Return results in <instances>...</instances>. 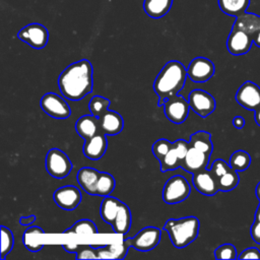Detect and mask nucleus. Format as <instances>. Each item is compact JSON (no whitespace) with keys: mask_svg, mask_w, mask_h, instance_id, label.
<instances>
[{"mask_svg":"<svg viewBox=\"0 0 260 260\" xmlns=\"http://www.w3.org/2000/svg\"><path fill=\"white\" fill-rule=\"evenodd\" d=\"M92 65L82 59L67 66L59 75L58 86L64 98L70 101H80L92 91Z\"/></svg>","mask_w":260,"mask_h":260,"instance_id":"nucleus-1","label":"nucleus"},{"mask_svg":"<svg viewBox=\"0 0 260 260\" xmlns=\"http://www.w3.org/2000/svg\"><path fill=\"white\" fill-rule=\"evenodd\" d=\"M187 76V69L180 61L172 60L166 63L153 82V90L158 96L157 107H164L168 98L183 89Z\"/></svg>","mask_w":260,"mask_h":260,"instance_id":"nucleus-2","label":"nucleus"},{"mask_svg":"<svg viewBox=\"0 0 260 260\" xmlns=\"http://www.w3.org/2000/svg\"><path fill=\"white\" fill-rule=\"evenodd\" d=\"M199 226L200 222L196 216H185L168 219L162 229L169 234L174 247L182 249L196 240L199 234Z\"/></svg>","mask_w":260,"mask_h":260,"instance_id":"nucleus-3","label":"nucleus"},{"mask_svg":"<svg viewBox=\"0 0 260 260\" xmlns=\"http://www.w3.org/2000/svg\"><path fill=\"white\" fill-rule=\"evenodd\" d=\"M191 187L185 177L175 175L171 177L162 188V200L167 204H178L189 197Z\"/></svg>","mask_w":260,"mask_h":260,"instance_id":"nucleus-4","label":"nucleus"},{"mask_svg":"<svg viewBox=\"0 0 260 260\" xmlns=\"http://www.w3.org/2000/svg\"><path fill=\"white\" fill-rule=\"evenodd\" d=\"M46 170L53 178L63 179L70 174L72 162L64 151L52 148L46 155Z\"/></svg>","mask_w":260,"mask_h":260,"instance_id":"nucleus-5","label":"nucleus"},{"mask_svg":"<svg viewBox=\"0 0 260 260\" xmlns=\"http://www.w3.org/2000/svg\"><path fill=\"white\" fill-rule=\"evenodd\" d=\"M160 230L155 226H145L139 231L133 238L124 239V243L130 248L138 251L147 252L154 249L160 241Z\"/></svg>","mask_w":260,"mask_h":260,"instance_id":"nucleus-6","label":"nucleus"},{"mask_svg":"<svg viewBox=\"0 0 260 260\" xmlns=\"http://www.w3.org/2000/svg\"><path fill=\"white\" fill-rule=\"evenodd\" d=\"M41 109L50 117L55 119H66L71 115L67 102L54 92L45 93L40 101Z\"/></svg>","mask_w":260,"mask_h":260,"instance_id":"nucleus-7","label":"nucleus"},{"mask_svg":"<svg viewBox=\"0 0 260 260\" xmlns=\"http://www.w3.org/2000/svg\"><path fill=\"white\" fill-rule=\"evenodd\" d=\"M190 110L189 102L184 96L178 95V93L168 98L164 104L165 115L174 124L184 123Z\"/></svg>","mask_w":260,"mask_h":260,"instance_id":"nucleus-8","label":"nucleus"},{"mask_svg":"<svg viewBox=\"0 0 260 260\" xmlns=\"http://www.w3.org/2000/svg\"><path fill=\"white\" fill-rule=\"evenodd\" d=\"M17 38L31 48L41 50L48 43L49 31L41 23H29L18 31Z\"/></svg>","mask_w":260,"mask_h":260,"instance_id":"nucleus-9","label":"nucleus"},{"mask_svg":"<svg viewBox=\"0 0 260 260\" xmlns=\"http://www.w3.org/2000/svg\"><path fill=\"white\" fill-rule=\"evenodd\" d=\"M188 148L189 141H186L184 139H178L173 142L169 151L165 154L162 158L158 160L160 171L168 172L177 168H181Z\"/></svg>","mask_w":260,"mask_h":260,"instance_id":"nucleus-10","label":"nucleus"},{"mask_svg":"<svg viewBox=\"0 0 260 260\" xmlns=\"http://www.w3.org/2000/svg\"><path fill=\"white\" fill-rule=\"evenodd\" d=\"M188 102L191 110L202 118H206L212 114L216 107L214 98L209 92L199 88L193 89L189 93Z\"/></svg>","mask_w":260,"mask_h":260,"instance_id":"nucleus-11","label":"nucleus"},{"mask_svg":"<svg viewBox=\"0 0 260 260\" xmlns=\"http://www.w3.org/2000/svg\"><path fill=\"white\" fill-rule=\"evenodd\" d=\"M215 67L211 60L205 57H196L191 60L187 68V75L195 83L208 81L214 74Z\"/></svg>","mask_w":260,"mask_h":260,"instance_id":"nucleus-12","label":"nucleus"},{"mask_svg":"<svg viewBox=\"0 0 260 260\" xmlns=\"http://www.w3.org/2000/svg\"><path fill=\"white\" fill-rule=\"evenodd\" d=\"M235 99L241 107L255 112L260 107V87L253 81H245L237 90Z\"/></svg>","mask_w":260,"mask_h":260,"instance_id":"nucleus-13","label":"nucleus"},{"mask_svg":"<svg viewBox=\"0 0 260 260\" xmlns=\"http://www.w3.org/2000/svg\"><path fill=\"white\" fill-rule=\"evenodd\" d=\"M254 44V39L248 32L232 27V30L226 40L228 51L235 56H240L248 53Z\"/></svg>","mask_w":260,"mask_h":260,"instance_id":"nucleus-14","label":"nucleus"},{"mask_svg":"<svg viewBox=\"0 0 260 260\" xmlns=\"http://www.w3.org/2000/svg\"><path fill=\"white\" fill-rule=\"evenodd\" d=\"M55 203L62 209L73 210L82 200L79 189L73 185H66L55 190L53 194Z\"/></svg>","mask_w":260,"mask_h":260,"instance_id":"nucleus-15","label":"nucleus"},{"mask_svg":"<svg viewBox=\"0 0 260 260\" xmlns=\"http://www.w3.org/2000/svg\"><path fill=\"white\" fill-rule=\"evenodd\" d=\"M192 183L195 189L205 196H213L219 191L216 178L207 168L194 173Z\"/></svg>","mask_w":260,"mask_h":260,"instance_id":"nucleus-16","label":"nucleus"},{"mask_svg":"<svg viewBox=\"0 0 260 260\" xmlns=\"http://www.w3.org/2000/svg\"><path fill=\"white\" fill-rule=\"evenodd\" d=\"M210 159V154L189 145L186 156L182 162L181 168L191 173L192 175L198 171L206 169L208 167V162Z\"/></svg>","mask_w":260,"mask_h":260,"instance_id":"nucleus-17","label":"nucleus"},{"mask_svg":"<svg viewBox=\"0 0 260 260\" xmlns=\"http://www.w3.org/2000/svg\"><path fill=\"white\" fill-rule=\"evenodd\" d=\"M84 145H83V154L85 157L89 159H100L101 157L104 156L106 153L107 147H108V140H107V135L103 133L102 131L98 132L94 134L92 137L84 140Z\"/></svg>","mask_w":260,"mask_h":260,"instance_id":"nucleus-18","label":"nucleus"},{"mask_svg":"<svg viewBox=\"0 0 260 260\" xmlns=\"http://www.w3.org/2000/svg\"><path fill=\"white\" fill-rule=\"evenodd\" d=\"M100 129L106 135H117L124 128V119L122 116L115 112L108 110L100 118Z\"/></svg>","mask_w":260,"mask_h":260,"instance_id":"nucleus-19","label":"nucleus"},{"mask_svg":"<svg viewBox=\"0 0 260 260\" xmlns=\"http://www.w3.org/2000/svg\"><path fill=\"white\" fill-rule=\"evenodd\" d=\"M100 171L89 167L81 168L78 171L76 176L77 182L82 190L85 191L87 194L96 196V183L100 177Z\"/></svg>","mask_w":260,"mask_h":260,"instance_id":"nucleus-20","label":"nucleus"},{"mask_svg":"<svg viewBox=\"0 0 260 260\" xmlns=\"http://www.w3.org/2000/svg\"><path fill=\"white\" fill-rule=\"evenodd\" d=\"M75 130L77 134L84 140L92 137L101 131L99 118L91 115H84L77 119L75 123Z\"/></svg>","mask_w":260,"mask_h":260,"instance_id":"nucleus-21","label":"nucleus"},{"mask_svg":"<svg viewBox=\"0 0 260 260\" xmlns=\"http://www.w3.org/2000/svg\"><path fill=\"white\" fill-rule=\"evenodd\" d=\"M131 222H132V215H131L130 208L127 206V204L123 202L118 210V213L113 223L111 224L112 229L114 233L118 235H125L130 230Z\"/></svg>","mask_w":260,"mask_h":260,"instance_id":"nucleus-22","label":"nucleus"},{"mask_svg":"<svg viewBox=\"0 0 260 260\" xmlns=\"http://www.w3.org/2000/svg\"><path fill=\"white\" fill-rule=\"evenodd\" d=\"M260 25V16L254 13L245 12L236 17V20L233 24V27L240 28L249 35H251L254 39L255 34L257 32Z\"/></svg>","mask_w":260,"mask_h":260,"instance_id":"nucleus-23","label":"nucleus"},{"mask_svg":"<svg viewBox=\"0 0 260 260\" xmlns=\"http://www.w3.org/2000/svg\"><path fill=\"white\" fill-rule=\"evenodd\" d=\"M122 203L123 202L121 200H119L118 198L112 197L110 195L104 197L101 203V209H100L102 219L105 222L112 224Z\"/></svg>","mask_w":260,"mask_h":260,"instance_id":"nucleus-24","label":"nucleus"},{"mask_svg":"<svg viewBox=\"0 0 260 260\" xmlns=\"http://www.w3.org/2000/svg\"><path fill=\"white\" fill-rule=\"evenodd\" d=\"M172 4L173 0H144L143 9L148 16L160 18L169 12Z\"/></svg>","mask_w":260,"mask_h":260,"instance_id":"nucleus-25","label":"nucleus"},{"mask_svg":"<svg viewBox=\"0 0 260 260\" xmlns=\"http://www.w3.org/2000/svg\"><path fill=\"white\" fill-rule=\"evenodd\" d=\"M250 5V0H218L220 10L231 16H239L246 12Z\"/></svg>","mask_w":260,"mask_h":260,"instance_id":"nucleus-26","label":"nucleus"},{"mask_svg":"<svg viewBox=\"0 0 260 260\" xmlns=\"http://www.w3.org/2000/svg\"><path fill=\"white\" fill-rule=\"evenodd\" d=\"M189 145L196 147L211 155L213 150V144L211 141L210 133L206 131H197L191 134L189 139Z\"/></svg>","mask_w":260,"mask_h":260,"instance_id":"nucleus-27","label":"nucleus"},{"mask_svg":"<svg viewBox=\"0 0 260 260\" xmlns=\"http://www.w3.org/2000/svg\"><path fill=\"white\" fill-rule=\"evenodd\" d=\"M116 187L115 178L106 172H101L96 183V196H109Z\"/></svg>","mask_w":260,"mask_h":260,"instance_id":"nucleus-28","label":"nucleus"},{"mask_svg":"<svg viewBox=\"0 0 260 260\" xmlns=\"http://www.w3.org/2000/svg\"><path fill=\"white\" fill-rule=\"evenodd\" d=\"M239 181H240V178H239L238 172L233 168H230L223 175H221L217 179V185H218L219 191L228 192V191L234 190L238 186Z\"/></svg>","mask_w":260,"mask_h":260,"instance_id":"nucleus-29","label":"nucleus"},{"mask_svg":"<svg viewBox=\"0 0 260 260\" xmlns=\"http://www.w3.org/2000/svg\"><path fill=\"white\" fill-rule=\"evenodd\" d=\"M229 165L237 172H244L251 165V156L245 150H236L235 152L232 153L229 160Z\"/></svg>","mask_w":260,"mask_h":260,"instance_id":"nucleus-30","label":"nucleus"},{"mask_svg":"<svg viewBox=\"0 0 260 260\" xmlns=\"http://www.w3.org/2000/svg\"><path fill=\"white\" fill-rule=\"evenodd\" d=\"M64 234H83V235H92L98 234L99 231L94 222L90 219H80L76 221L73 225L63 232Z\"/></svg>","mask_w":260,"mask_h":260,"instance_id":"nucleus-31","label":"nucleus"},{"mask_svg":"<svg viewBox=\"0 0 260 260\" xmlns=\"http://www.w3.org/2000/svg\"><path fill=\"white\" fill-rule=\"evenodd\" d=\"M110 100L104 98L102 95H93L88 104V109L90 114L100 118L106 111L109 110L110 107Z\"/></svg>","mask_w":260,"mask_h":260,"instance_id":"nucleus-32","label":"nucleus"},{"mask_svg":"<svg viewBox=\"0 0 260 260\" xmlns=\"http://www.w3.org/2000/svg\"><path fill=\"white\" fill-rule=\"evenodd\" d=\"M14 244V238L12 232L5 225H1V260H4L5 257L11 252Z\"/></svg>","mask_w":260,"mask_h":260,"instance_id":"nucleus-33","label":"nucleus"},{"mask_svg":"<svg viewBox=\"0 0 260 260\" xmlns=\"http://www.w3.org/2000/svg\"><path fill=\"white\" fill-rule=\"evenodd\" d=\"M214 256L216 259H236L237 249L233 244H222L214 250Z\"/></svg>","mask_w":260,"mask_h":260,"instance_id":"nucleus-34","label":"nucleus"},{"mask_svg":"<svg viewBox=\"0 0 260 260\" xmlns=\"http://www.w3.org/2000/svg\"><path fill=\"white\" fill-rule=\"evenodd\" d=\"M173 142L169 141L168 139H158L156 140L152 146H151V151L152 154L159 160L160 158H162L165 156V154L169 151V149L171 148Z\"/></svg>","mask_w":260,"mask_h":260,"instance_id":"nucleus-35","label":"nucleus"},{"mask_svg":"<svg viewBox=\"0 0 260 260\" xmlns=\"http://www.w3.org/2000/svg\"><path fill=\"white\" fill-rule=\"evenodd\" d=\"M98 258V249L89 245H79L76 251V259H95Z\"/></svg>","mask_w":260,"mask_h":260,"instance_id":"nucleus-36","label":"nucleus"},{"mask_svg":"<svg viewBox=\"0 0 260 260\" xmlns=\"http://www.w3.org/2000/svg\"><path fill=\"white\" fill-rule=\"evenodd\" d=\"M230 168H231V166H230L226 161H224V160L221 159V158H217V159H215V160L212 162L210 170H211L212 174L214 175V177L216 178V181H217V179H218L221 175H223Z\"/></svg>","mask_w":260,"mask_h":260,"instance_id":"nucleus-37","label":"nucleus"},{"mask_svg":"<svg viewBox=\"0 0 260 260\" xmlns=\"http://www.w3.org/2000/svg\"><path fill=\"white\" fill-rule=\"evenodd\" d=\"M238 259H260V251L255 247L247 248L241 252Z\"/></svg>","mask_w":260,"mask_h":260,"instance_id":"nucleus-38","label":"nucleus"},{"mask_svg":"<svg viewBox=\"0 0 260 260\" xmlns=\"http://www.w3.org/2000/svg\"><path fill=\"white\" fill-rule=\"evenodd\" d=\"M250 233H251V237L253 239V241L256 244L260 245V220H255L251 225L250 229Z\"/></svg>","mask_w":260,"mask_h":260,"instance_id":"nucleus-39","label":"nucleus"},{"mask_svg":"<svg viewBox=\"0 0 260 260\" xmlns=\"http://www.w3.org/2000/svg\"><path fill=\"white\" fill-rule=\"evenodd\" d=\"M36 221V215H29V216H21L19 218V223L21 225H30Z\"/></svg>","mask_w":260,"mask_h":260,"instance_id":"nucleus-40","label":"nucleus"},{"mask_svg":"<svg viewBox=\"0 0 260 260\" xmlns=\"http://www.w3.org/2000/svg\"><path fill=\"white\" fill-rule=\"evenodd\" d=\"M233 125L237 129H242L245 126V119L242 116H236L233 119Z\"/></svg>","mask_w":260,"mask_h":260,"instance_id":"nucleus-41","label":"nucleus"},{"mask_svg":"<svg viewBox=\"0 0 260 260\" xmlns=\"http://www.w3.org/2000/svg\"><path fill=\"white\" fill-rule=\"evenodd\" d=\"M78 247H79V245H77V244H71V245L70 244H65V245H62V248L66 252H68V253H76Z\"/></svg>","mask_w":260,"mask_h":260,"instance_id":"nucleus-42","label":"nucleus"},{"mask_svg":"<svg viewBox=\"0 0 260 260\" xmlns=\"http://www.w3.org/2000/svg\"><path fill=\"white\" fill-rule=\"evenodd\" d=\"M254 44L260 48V25H259V28L257 30V32L255 34L254 36Z\"/></svg>","mask_w":260,"mask_h":260,"instance_id":"nucleus-43","label":"nucleus"},{"mask_svg":"<svg viewBox=\"0 0 260 260\" xmlns=\"http://www.w3.org/2000/svg\"><path fill=\"white\" fill-rule=\"evenodd\" d=\"M254 120H255L256 124L260 126V107L255 111V114H254Z\"/></svg>","mask_w":260,"mask_h":260,"instance_id":"nucleus-44","label":"nucleus"},{"mask_svg":"<svg viewBox=\"0 0 260 260\" xmlns=\"http://www.w3.org/2000/svg\"><path fill=\"white\" fill-rule=\"evenodd\" d=\"M254 219L255 220H260V204L258 205L256 211H255V214H254Z\"/></svg>","mask_w":260,"mask_h":260,"instance_id":"nucleus-45","label":"nucleus"},{"mask_svg":"<svg viewBox=\"0 0 260 260\" xmlns=\"http://www.w3.org/2000/svg\"><path fill=\"white\" fill-rule=\"evenodd\" d=\"M255 194H256L258 200L260 201V182L257 184V186H256V188H255Z\"/></svg>","mask_w":260,"mask_h":260,"instance_id":"nucleus-46","label":"nucleus"}]
</instances>
